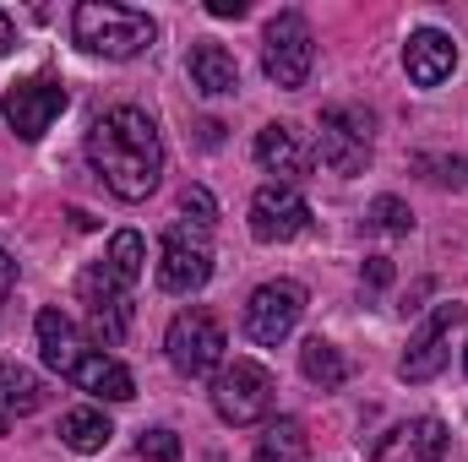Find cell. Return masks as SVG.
I'll return each mask as SVG.
<instances>
[{
	"instance_id": "f546056e",
	"label": "cell",
	"mask_w": 468,
	"mask_h": 462,
	"mask_svg": "<svg viewBox=\"0 0 468 462\" xmlns=\"http://www.w3.org/2000/svg\"><path fill=\"white\" fill-rule=\"evenodd\" d=\"M5 49H16V27H11V16L0 11V55H5Z\"/></svg>"
},
{
	"instance_id": "4316f807",
	"label": "cell",
	"mask_w": 468,
	"mask_h": 462,
	"mask_svg": "<svg viewBox=\"0 0 468 462\" xmlns=\"http://www.w3.org/2000/svg\"><path fill=\"white\" fill-rule=\"evenodd\" d=\"M365 283H370V289H387V283H392V261H387V256H370V261H365Z\"/></svg>"
},
{
	"instance_id": "52a82bcc",
	"label": "cell",
	"mask_w": 468,
	"mask_h": 462,
	"mask_svg": "<svg viewBox=\"0 0 468 462\" xmlns=\"http://www.w3.org/2000/svg\"><path fill=\"white\" fill-rule=\"evenodd\" d=\"M278 403V381L256 359H234L213 375V408L224 425H261Z\"/></svg>"
},
{
	"instance_id": "7402d4cb",
	"label": "cell",
	"mask_w": 468,
	"mask_h": 462,
	"mask_svg": "<svg viewBox=\"0 0 468 462\" xmlns=\"http://www.w3.org/2000/svg\"><path fill=\"white\" fill-rule=\"evenodd\" d=\"M104 261L136 289V283H142V267H147V239H142L136 229H120L115 239H110V250H104Z\"/></svg>"
},
{
	"instance_id": "30bf717a",
	"label": "cell",
	"mask_w": 468,
	"mask_h": 462,
	"mask_svg": "<svg viewBox=\"0 0 468 462\" xmlns=\"http://www.w3.org/2000/svg\"><path fill=\"white\" fill-rule=\"evenodd\" d=\"M305 316V289L294 278H272L245 299V338L261 348H278Z\"/></svg>"
},
{
	"instance_id": "8992f818",
	"label": "cell",
	"mask_w": 468,
	"mask_h": 462,
	"mask_svg": "<svg viewBox=\"0 0 468 462\" xmlns=\"http://www.w3.org/2000/svg\"><path fill=\"white\" fill-rule=\"evenodd\" d=\"M311 66H316L311 22L300 11H278L267 22V33H261V71H267V82L283 88V93H294V88H305Z\"/></svg>"
},
{
	"instance_id": "44dd1931",
	"label": "cell",
	"mask_w": 468,
	"mask_h": 462,
	"mask_svg": "<svg viewBox=\"0 0 468 462\" xmlns=\"http://www.w3.org/2000/svg\"><path fill=\"white\" fill-rule=\"evenodd\" d=\"M218 224V202H213V191L207 185H186V196H180V224L175 229L191 234V239H207Z\"/></svg>"
},
{
	"instance_id": "5b68a950",
	"label": "cell",
	"mask_w": 468,
	"mask_h": 462,
	"mask_svg": "<svg viewBox=\"0 0 468 462\" xmlns=\"http://www.w3.org/2000/svg\"><path fill=\"white\" fill-rule=\"evenodd\" d=\"M77 294H82V305H88V338L99 348L125 343L136 305H131V283L120 278L115 267H110V261H93V267L77 278Z\"/></svg>"
},
{
	"instance_id": "6da1fadb",
	"label": "cell",
	"mask_w": 468,
	"mask_h": 462,
	"mask_svg": "<svg viewBox=\"0 0 468 462\" xmlns=\"http://www.w3.org/2000/svg\"><path fill=\"white\" fill-rule=\"evenodd\" d=\"M88 163L120 202H147L164 180V136L147 110L115 104L88 131Z\"/></svg>"
},
{
	"instance_id": "7a4b0ae2",
	"label": "cell",
	"mask_w": 468,
	"mask_h": 462,
	"mask_svg": "<svg viewBox=\"0 0 468 462\" xmlns=\"http://www.w3.org/2000/svg\"><path fill=\"white\" fill-rule=\"evenodd\" d=\"M33 327H38V353H44V364H49L60 381H71V386H82V392H93V397H104V403H131V397H136V375L120 364L115 353H104L93 338H82L71 316H60L55 305H44Z\"/></svg>"
},
{
	"instance_id": "9c48e42d",
	"label": "cell",
	"mask_w": 468,
	"mask_h": 462,
	"mask_svg": "<svg viewBox=\"0 0 468 462\" xmlns=\"http://www.w3.org/2000/svg\"><path fill=\"white\" fill-rule=\"evenodd\" d=\"M316 158L333 174H365L370 169V115L354 104H327L316 131Z\"/></svg>"
},
{
	"instance_id": "2e32d148",
	"label": "cell",
	"mask_w": 468,
	"mask_h": 462,
	"mask_svg": "<svg viewBox=\"0 0 468 462\" xmlns=\"http://www.w3.org/2000/svg\"><path fill=\"white\" fill-rule=\"evenodd\" d=\"M447 452V425L436 414H420V419H403L392 436H381L376 462H441Z\"/></svg>"
},
{
	"instance_id": "603a6c76",
	"label": "cell",
	"mask_w": 468,
	"mask_h": 462,
	"mask_svg": "<svg viewBox=\"0 0 468 462\" xmlns=\"http://www.w3.org/2000/svg\"><path fill=\"white\" fill-rule=\"evenodd\" d=\"M305 425L300 419H278V425H267V436H261V457L267 462H300L305 457Z\"/></svg>"
},
{
	"instance_id": "f1b7e54d",
	"label": "cell",
	"mask_w": 468,
	"mask_h": 462,
	"mask_svg": "<svg viewBox=\"0 0 468 462\" xmlns=\"http://www.w3.org/2000/svg\"><path fill=\"white\" fill-rule=\"evenodd\" d=\"M207 11H213V16H234V22H239L250 5H245V0H207Z\"/></svg>"
},
{
	"instance_id": "ac0fdd59",
	"label": "cell",
	"mask_w": 468,
	"mask_h": 462,
	"mask_svg": "<svg viewBox=\"0 0 468 462\" xmlns=\"http://www.w3.org/2000/svg\"><path fill=\"white\" fill-rule=\"evenodd\" d=\"M33 408H44V381L27 364L5 359L0 364V430H11L16 419H27Z\"/></svg>"
},
{
	"instance_id": "3957f363",
	"label": "cell",
	"mask_w": 468,
	"mask_h": 462,
	"mask_svg": "<svg viewBox=\"0 0 468 462\" xmlns=\"http://www.w3.org/2000/svg\"><path fill=\"white\" fill-rule=\"evenodd\" d=\"M71 38L88 49V55H104V60H136L142 49H153L158 38V22L136 5H115V0H82L71 11Z\"/></svg>"
},
{
	"instance_id": "d6986e66",
	"label": "cell",
	"mask_w": 468,
	"mask_h": 462,
	"mask_svg": "<svg viewBox=\"0 0 468 462\" xmlns=\"http://www.w3.org/2000/svg\"><path fill=\"white\" fill-rule=\"evenodd\" d=\"M300 375L311 386H322V392H338L349 381V359H344V348L327 343V338H305L300 343Z\"/></svg>"
},
{
	"instance_id": "4dcf8cb0",
	"label": "cell",
	"mask_w": 468,
	"mask_h": 462,
	"mask_svg": "<svg viewBox=\"0 0 468 462\" xmlns=\"http://www.w3.org/2000/svg\"><path fill=\"white\" fill-rule=\"evenodd\" d=\"M250 462H267V457H261V452H256V457H250Z\"/></svg>"
},
{
	"instance_id": "1f68e13d",
	"label": "cell",
	"mask_w": 468,
	"mask_h": 462,
	"mask_svg": "<svg viewBox=\"0 0 468 462\" xmlns=\"http://www.w3.org/2000/svg\"><path fill=\"white\" fill-rule=\"evenodd\" d=\"M463 370H468V348H463Z\"/></svg>"
},
{
	"instance_id": "7c38bea8",
	"label": "cell",
	"mask_w": 468,
	"mask_h": 462,
	"mask_svg": "<svg viewBox=\"0 0 468 462\" xmlns=\"http://www.w3.org/2000/svg\"><path fill=\"white\" fill-rule=\"evenodd\" d=\"M311 229V202L300 196V185H261L250 196V234L261 245H289Z\"/></svg>"
},
{
	"instance_id": "4fadbf2b",
	"label": "cell",
	"mask_w": 468,
	"mask_h": 462,
	"mask_svg": "<svg viewBox=\"0 0 468 462\" xmlns=\"http://www.w3.org/2000/svg\"><path fill=\"white\" fill-rule=\"evenodd\" d=\"M256 163H261L267 174H278V185H300V180L311 174V163H316V147L300 136V125L272 120V125H261V136H256Z\"/></svg>"
},
{
	"instance_id": "d4e9b609",
	"label": "cell",
	"mask_w": 468,
	"mask_h": 462,
	"mask_svg": "<svg viewBox=\"0 0 468 462\" xmlns=\"http://www.w3.org/2000/svg\"><path fill=\"white\" fill-rule=\"evenodd\" d=\"M414 169H420L431 185H458V191L468 185V158H436V152H420Z\"/></svg>"
},
{
	"instance_id": "5bb4252c",
	"label": "cell",
	"mask_w": 468,
	"mask_h": 462,
	"mask_svg": "<svg viewBox=\"0 0 468 462\" xmlns=\"http://www.w3.org/2000/svg\"><path fill=\"white\" fill-rule=\"evenodd\" d=\"M207 278H213L207 239H191V234L169 229L164 250H158V289L164 294H197V289H207Z\"/></svg>"
},
{
	"instance_id": "e0dca14e",
	"label": "cell",
	"mask_w": 468,
	"mask_h": 462,
	"mask_svg": "<svg viewBox=\"0 0 468 462\" xmlns=\"http://www.w3.org/2000/svg\"><path fill=\"white\" fill-rule=\"evenodd\" d=\"M186 71H191V88H202L207 99H229V93H239V66H234L229 49L213 44V38H197V44H191Z\"/></svg>"
},
{
	"instance_id": "277c9868",
	"label": "cell",
	"mask_w": 468,
	"mask_h": 462,
	"mask_svg": "<svg viewBox=\"0 0 468 462\" xmlns=\"http://www.w3.org/2000/svg\"><path fill=\"white\" fill-rule=\"evenodd\" d=\"M224 321L213 316V310H202V305H191V310H180L175 321H169V332H164V353H169V364L186 375V381H202V375H218L224 370Z\"/></svg>"
},
{
	"instance_id": "9a60e30c",
	"label": "cell",
	"mask_w": 468,
	"mask_h": 462,
	"mask_svg": "<svg viewBox=\"0 0 468 462\" xmlns=\"http://www.w3.org/2000/svg\"><path fill=\"white\" fill-rule=\"evenodd\" d=\"M403 71H409L414 88H441V82L458 71V44H452V33H441V27L409 33V44H403Z\"/></svg>"
},
{
	"instance_id": "8fae6325",
	"label": "cell",
	"mask_w": 468,
	"mask_h": 462,
	"mask_svg": "<svg viewBox=\"0 0 468 462\" xmlns=\"http://www.w3.org/2000/svg\"><path fill=\"white\" fill-rule=\"evenodd\" d=\"M468 321V305H458V299H447V305H436L431 310V321L414 332V343H409V353L398 359V375L409 381V386H425V381H436L441 370H447V359H452V327H463Z\"/></svg>"
},
{
	"instance_id": "ba28073f",
	"label": "cell",
	"mask_w": 468,
	"mask_h": 462,
	"mask_svg": "<svg viewBox=\"0 0 468 462\" xmlns=\"http://www.w3.org/2000/svg\"><path fill=\"white\" fill-rule=\"evenodd\" d=\"M0 115H5V125H11L22 142H38L55 120L66 115V82L49 77V71H33V77H22V82L5 88Z\"/></svg>"
},
{
	"instance_id": "484cf974",
	"label": "cell",
	"mask_w": 468,
	"mask_h": 462,
	"mask_svg": "<svg viewBox=\"0 0 468 462\" xmlns=\"http://www.w3.org/2000/svg\"><path fill=\"white\" fill-rule=\"evenodd\" d=\"M136 457L180 462V436H175V430H142V436H136Z\"/></svg>"
},
{
	"instance_id": "83f0119b",
	"label": "cell",
	"mask_w": 468,
	"mask_h": 462,
	"mask_svg": "<svg viewBox=\"0 0 468 462\" xmlns=\"http://www.w3.org/2000/svg\"><path fill=\"white\" fill-rule=\"evenodd\" d=\"M11 289H16V261L0 250V305H5V294H11Z\"/></svg>"
},
{
	"instance_id": "ffe728a7",
	"label": "cell",
	"mask_w": 468,
	"mask_h": 462,
	"mask_svg": "<svg viewBox=\"0 0 468 462\" xmlns=\"http://www.w3.org/2000/svg\"><path fill=\"white\" fill-rule=\"evenodd\" d=\"M110 436H115V425L104 419V408H71V414H60V441H66L71 452H82V457L104 452Z\"/></svg>"
},
{
	"instance_id": "cb8c5ba5",
	"label": "cell",
	"mask_w": 468,
	"mask_h": 462,
	"mask_svg": "<svg viewBox=\"0 0 468 462\" xmlns=\"http://www.w3.org/2000/svg\"><path fill=\"white\" fill-rule=\"evenodd\" d=\"M365 229L409 234V229H414V213H409V202H398V196H376V202H370V213H365Z\"/></svg>"
}]
</instances>
